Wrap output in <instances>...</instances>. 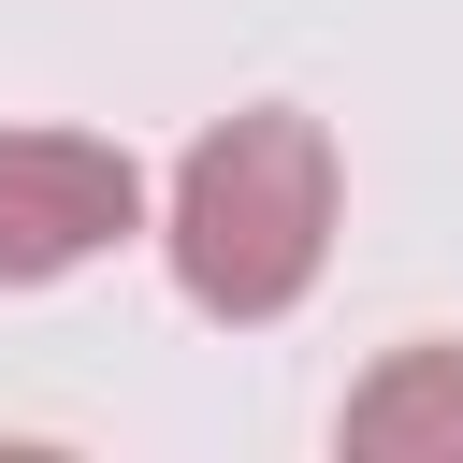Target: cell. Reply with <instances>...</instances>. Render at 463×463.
<instances>
[{
    "mask_svg": "<svg viewBox=\"0 0 463 463\" xmlns=\"http://www.w3.org/2000/svg\"><path fill=\"white\" fill-rule=\"evenodd\" d=\"M159 246H174V289L232 333L289 318L333 260V130L304 101H246L217 116L188 159H174V203H159Z\"/></svg>",
    "mask_w": 463,
    "mask_h": 463,
    "instance_id": "cell-1",
    "label": "cell"
},
{
    "mask_svg": "<svg viewBox=\"0 0 463 463\" xmlns=\"http://www.w3.org/2000/svg\"><path fill=\"white\" fill-rule=\"evenodd\" d=\"M116 232H145L130 145H101V130H0V289H58Z\"/></svg>",
    "mask_w": 463,
    "mask_h": 463,
    "instance_id": "cell-2",
    "label": "cell"
},
{
    "mask_svg": "<svg viewBox=\"0 0 463 463\" xmlns=\"http://www.w3.org/2000/svg\"><path fill=\"white\" fill-rule=\"evenodd\" d=\"M347 449L362 463H463V347H391L347 391Z\"/></svg>",
    "mask_w": 463,
    "mask_h": 463,
    "instance_id": "cell-3",
    "label": "cell"
}]
</instances>
